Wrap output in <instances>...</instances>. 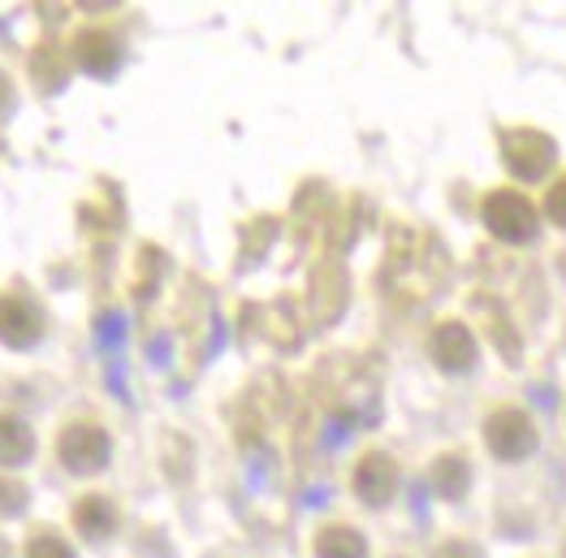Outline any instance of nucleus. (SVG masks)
<instances>
[{"mask_svg":"<svg viewBox=\"0 0 566 558\" xmlns=\"http://www.w3.org/2000/svg\"><path fill=\"white\" fill-rule=\"evenodd\" d=\"M480 217H484V226L497 234L502 242H527L536 234V208L527 204V195H520V190H493L480 204Z\"/></svg>","mask_w":566,"mask_h":558,"instance_id":"obj_1","label":"nucleus"},{"mask_svg":"<svg viewBox=\"0 0 566 558\" xmlns=\"http://www.w3.org/2000/svg\"><path fill=\"white\" fill-rule=\"evenodd\" d=\"M56 455H61V464L70 467V472H78V476L99 472V467L108 464V433L99 424H70V428H61Z\"/></svg>","mask_w":566,"mask_h":558,"instance_id":"obj_2","label":"nucleus"},{"mask_svg":"<svg viewBox=\"0 0 566 558\" xmlns=\"http://www.w3.org/2000/svg\"><path fill=\"white\" fill-rule=\"evenodd\" d=\"M502 156H506V169H511L515 178L536 183V178H545V174H549V165H554L558 147H554L549 135H541V131H515V135H506Z\"/></svg>","mask_w":566,"mask_h":558,"instance_id":"obj_3","label":"nucleus"},{"mask_svg":"<svg viewBox=\"0 0 566 558\" xmlns=\"http://www.w3.org/2000/svg\"><path fill=\"white\" fill-rule=\"evenodd\" d=\"M484 442H489V451H493L497 459L515 464V459H527V455L536 451V428H532V420L523 416V412L506 407V412L489 416V424H484Z\"/></svg>","mask_w":566,"mask_h":558,"instance_id":"obj_4","label":"nucleus"},{"mask_svg":"<svg viewBox=\"0 0 566 558\" xmlns=\"http://www.w3.org/2000/svg\"><path fill=\"white\" fill-rule=\"evenodd\" d=\"M40 329H44V317L27 294H18V290L0 294V342L31 347V342H40Z\"/></svg>","mask_w":566,"mask_h":558,"instance_id":"obj_5","label":"nucleus"},{"mask_svg":"<svg viewBox=\"0 0 566 558\" xmlns=\"http://www.w3.org/2000/svg\"><path fill=\"white\" fill-rule=\"evenodd\" d=\"M428 355H432L441 369L468 372L475 364V355H480V347H475V338H472V329H468V326H459V321H446V326L432 329Z\"/></svg>","mask_w":566,"mask_h":558,"instance_id":"obj_6","label":"nucleus"},{"mask_svg":"<svg viewBox=\"0 0 566 558\" xmlns=\"http://www.w3.org/2000/svg\"><path fill=\"white\" fill-rule=\"evenodd\" d=\"M394 489H398V467L389 455H364L359 467H355V494L368 503V507H385L389 498H394Z\"/></svg>","mask_w":566,"mask_h":558,"instance_id":"obj_7","label":"nucleus"},{"mask_svg":"<svg viewBox=\"0 0 566 558\" xmlns=\"http://www.w3.org/2000/svg\"><path fill=\"white\" fill-rule=\"evenodd\" d=\"M74 61L87 70V74H95V79H108L113 70H117V61H122V44L108 35V31H99V27H87L78 40H74Z\"/></svg>","mask_w":566,"mask_h":558,"instance_id":"obj_8","label":"nucleus"},{"mask_svg":"<svg viewBox=\"0 0 566 558\" xmlns=\"http://www.w3.org/2000/svg\"><path fill=\"white\" fill-rule=\"evenodd\" d=\"M35 437L18 416H0V467H18L31 459Z\"/></svg>","mask_w":566,"mask_h":558,"instance_id":"obj_9","label":"nucleus"},{"mask_svg":"<svg viewBox=\"0 0 566 558\" xmlns=\"http://www.w3.org/2000/svg\"><path fill=\"white\" fill-rule=\"evenodd\" d=\"M74 528L83 533V537H92V541H99V537H108L113 528H117V512H113V503L108 498H83L78 507H74Z\"/></svg>","mask_w":566,"mask_h":558,"instance_id":"obj_10","label":"nucleus"},{"mask_svg":"<svg viewBox=\"0 0 566 558\" xmlns=\"http://www.w3.org/2000/svg\"><path fill=\"white\" fill-rule=\"evenodd\" d=\"M316 558H368V546H364V537L355 528L333 524L316 537Z\"/></svg>","mask_w":566,"mask_h":558,"instance_id":"obj_11","label":"nucleus"},{"mask_svg":"<svg viewBox=\"0 0 566 558\" xmlns=\"http://www.w3.org/2000/svg\"><path fill=\"white\" fill-rule=\"evenodd\" d=\"M432 485H437L441 498H463L468 485H472V472H468L463 459L446 455V459H437V467H432Z\"/></svg>","mask_w":566,"mask_h":558,"instance_id":"obj_12","label":"nucleus"},{"mask_svg":"<svg viewBox=\"0 0 566 558\" xmlns=\"http://www.w3.org/2000/svg\"><path fill=\"white\" fill-rule=\"evenodd\" d=\"M312 294H316V299H325V312H321V321L337 317V308H342V294H346L342 269H337V265L321 269V273H316V281H312Z\"/></svg>","mask_w":566,"mask_h":558,"instance_id":"obj_13","label":"nucleus"},{"mask_svg":"<svg viewBox=\"0 0 566 558\" xmlns=\"http://www.w3.org/2000/svg\"><path fill=\"white\" fill-rule=\"evenodd\" d=\"M52 52H56V48H40V56H35V65H31L35 79L44 83L48 92H56V87L65 83V56H52Z\"/></svg>","mask_w":566,"mask_h":558,"instance_id":"obj_14","label":"nucleus"},{"mask_svg":"<svg viewBox=\"0 0 566 558\" xmlns=\"http://www.w3.org/2000/svg\"><path fill=\"white\" fill-rule=\"evenodd\" d=\"M27 558H74V550L65 546V537H56V533H35L31 541H27Z\"/></svg>","mask_w":566,"mask_h":558,"instance_id":"obj_15","label":"nucleus"},{"mask_svg":"<svg viewBox=\"0 0 566 558\" xmlns=\"http://www.w3.org/2000/svg\"><path fill=\"white\" fill-rule=\"evenodd\" d=\"M22 503H27V489H22L18 480L0 476V512H4V515H18V512H22Z\"/></svg>","mask_w":566,"mask_h":558,"instance_id":"obj_16","label":"nucleus"},{"mask_svg":"<svg viewBox=\"0 0 566 558\" xmlns=\"http://www.w3.org/2000/svg\"><path fill=\"white\" fill-rule=\"evenodd\" d=\"M545 213H549V221H554V226H563V230H566V178H558V183H554L549 199H545Z\"/></svg>","mask_w":566,"mask_h":558,"instance_id":"obj_17","label":"nucleus"},{"mask_svg":"<svg viewBox=\"0 0 566 558\" xmlns=\"http://www.w3.org/2000/svg\"><path fill=\"white\" fill-rule=\"evenodd\" d=\"M437 558H480V550H475V546H463V541H454V546L437 550Z\"/></svg>","mask_w":566,"mask_h":558,"instance_id":"obj_18","label":"nucleus"},{"mask_svg":"<svg viewBox=\"0 0 566 558\" xmlns=\"http://www.w3.org/2000/svg\"><path fill=\"white\" fill-rule=\"evenodd\" d=\"M9 108V83H4V74H0V113Z\"/></svg>","mask_w":566,"mask_h":558,"instance_id":"obj_19","label":"nucleus"},{"mask_svg":"<svg viewBox=\"0 0 566 558\" xmlns=\"http://www.w3.org/2000/svg\"><path fill=\"white\" fill-rule=\"evenodd\" d=\"M0 558H9V546H4V541H0Z\"/></svg>","mask_w":566,"mask_h":558,"instance_id":"obj_20","label":"nucleus"},{"mask_svg":"<svg viewBox=\"0 0 566 558\" xmlns=\"http://www.w3.org/2000/svg\"><path fill=\"white\" fill-rule=\"evenodd\" d=\"M563 269H566V256H563Z\"/></svg>","mask_w":566,"mask_h":558,"instance_id":"obj_21","label":"nucleus"},{"mask_svg":"<svg viewBox=\"0 0 566 558\" xmlns=\"http://www.w3.org/2000/svg\"><path fill=\"white\" fill-rule=\"evenodd\" d=\"M563 558H566V555H563Z\"/></svg>","mask_w":566,"mask_h":558,"instance_id":"obj_22","label":"nucleus"}]
</instances>
